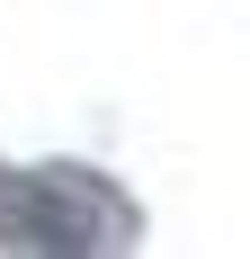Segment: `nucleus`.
<instances>
[{
    "mask_svg": "<svg viewBox=\"0 0 250 259\" xmlns=\"http://www.w3.org/2000/svg\"><path fill=\"white\" fill-rule=\"evenodd\" d=\"M0 233L18 250H125L143 233V214L80 161H45V170H0Z\"/></svg>",
    "mask_w": 250,
    "mask_h": 259,
    "instance_id": "1",
    "label": "nucleus"
}]
</instances>
